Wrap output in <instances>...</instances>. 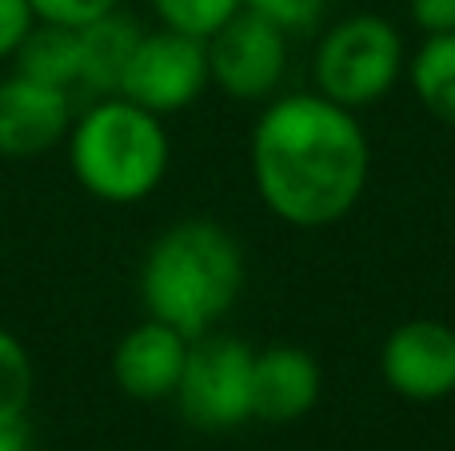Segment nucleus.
<instances>
[{
  "label": "nucleus",
  "mask_w": 455,
  "mask_h": 451,
  "mask_svg": "<svg viewBox=\"0 0 455 451\" xmlns=\"http://www.w3.org/2000/svg\"><path fill=\"white\" fill-rule=\"evenodd\" d=\"M408 84L416 100L432 112L435 120L455 128V32L424 36L416 56L408 60Z\"/></svg>",
  "instance_id": "4468645a"
},
{
  "label": "nucleus",
  "mask_w": 455,
  "mask_h": 451,
  "mask_svg": "<svg viewBox=\"0 0 455 451\" xmlns=\"http://www.w3.org/2000/svg\"><path fill=\"white\" fill-rule=\"evenodd\" d=\"M256 196L291 228H331L368 192L371 144L360 116L320 92L275 96L248 144Z\"/></svg>",
  "instance_id": "f257e3e1"
},
{
  "label": "nucleus",
  "mask_w": 455,
  "mask_h": 451,
  "mask_svg": "<svg viewBox=\"0 0 455 451\" xmlns=\"http://www.w3.org/2000/svg\"><path fill=\"white\" fill-rule=\"evenodd\" d=\"M32 28H36V12L28 0H0V64H12Z\"/></svg>",
  "instance_id": "6ab92c4d"
},
{
  "label": "nucleus",
  "mask_w": 455,
  "mask_h": 451,
  "mask_svg": "<svg viewBox=\"0 0 455 451\" xmlns=\"http://www.w3.org/2000/svg\"><path fill=\"white\" fill-rule=\"evenodd\" d=\"M148 8L160 20V28L208 40L212 32H220L224 24L240 12L243 0H148Z\"/></svg>",
  "instance_id": "dca6fc26"
},
{
  "label": "nucleus",
  "mask_w": 455,
  "mask_h": 451,
  "mask_svg": "<svg viewBox=\"0 0 455 451\" xmlns=\"http://www.w3.org/2000/svg\"><path fill=\"white\" fill-rule=\"evenodd\" d=\"M379 376L411 404L455 396V328L443 320H403L379 348Z\"/></svg>",
  "instance_id": "6e6552de"
},
{
  "label": "nucleus",
  "mask_w": 455,
  "mask_h": 451,
  "mask_svg": "<svg viewBox=\"0 0 455 451\" xmlns=\"http://www.w3.org/2000/svg\"><path fill=\"white\" fill-rule=\"evenodd\" d=\"M188 348H192V340L180 328L144 316L112 348V360H108L112 384L128 400H140V404L172 400L176 388H180L184 364H188Z\"/></svg>",
  "instance_id": "9d476101"
},
{
  "label": "nucleus",
  "mask_w": 455,
  "mask_h": 451,
  "mask_svg": "<svg viewBox=\"0 0 455 451\" xmlns=\"http://www.w3.org/2000/svg\"><path fill=\"white\" fill-rule=\"evenodd\" d=\"M251 368L256 348L235 336L204 332L192 340L176 407L196 431H232L251 420Z\"/></svg>",
  "instance_id": "39448f33"
},
{
  "label": "nucleus",
  "mask_w": 455,
  "mask_h": 451,
  "mask_svg": "<svg viewBox=\"0 0 455 451\" xmlns=\"http://www.w3.org/2000/svg\"><path fill=\"white\" fill-rule=\"evenodd\" d=\"M408 12L424 36L455 32V0H408Z\"/></svg>",
  "instance_id": "aec40b11"
},
{
  "label": "nucleus",
  "mask_w": 455,
  "mask_h": 451,
  "mask_svg": "<svg viewBox=\"0 0 455 451\" xmlns=\"http://www.w3.org/2000/svg\"><path fill=\"white\" fill-rule=\"evenodd\" d=\"M243 248L220 220L188 216L164 228L140 260V304L188 340L216 332L243 292Z\"/></svg>",
  "instance_id": "f03ea898"
},
{
  "label": "nucleus",
  "mask_w": 455,
  "mask_h": 451,
  "mask_svg": "<svg viewBox=\"0 0 455 451\" xmlns=\"http://www.w3.org/2000/svg\"><path fill=\"white\" fill-rule=\"evenodd\" d=\"M140 32L144 28L124 8H116V12L76 28V36H80V104L100 100V96H116L124 64H128V56H132Z\"/></svg>",
  "instance_id": "f8f14e48"
},
{
  "label": "nucleus",
  "mask_w": 455,
  "mask_h": 451,
  "mask_svg": "<svg viewBox=\"0 0 455 451\" xmlns=\"http://www.w3.org/2000/svg\"><path fill=\"white\" fill-rule=\"evenodd\" d=\"M403 72H408V52L400 28L376 12L336 20L320 36L312 56L315 92L352 112L379 104L400 84Z\"/></svg>",
  "instance_id": "20e7f679"
},
{
  "label": "nucleus",
  "mask_w": 455,
  "mask_h": 451,
  "mask_svg": "<svg viewBox=\"0 0 455 451\" xmlns=\"http://www.w3.org/2000/svg\"><path fill=\"white\" fill-rule=\"evenodd\" d=\"M76 108L64 88L40 84L16 68L0 76V160H32L60 148Z\"/></svg>",
  "instance_id": "1a4fd4ad"
},
{
  "label": "nucleus",
  "mask_w": 455,
  "mask_h": 451,
  "mask_svg": "<svg viewBox=\"0 0 455 451\" xmlns=\"http://www.w3.org/2000/svg\"><path fill=\"white\" fill-rule=\"evenodd\" d=\"M328 4L331 0H243L248 12L272 20L275 28H283L288 36H296V32H312L315 24L323 20Z\"/></svg>",
  "instance_id": "f3484780"
},
{
  "label": "nucleus",
  "mask_w": 455,
  "mask_h": 451,
  "mask_svg": "<svg viewBox=\"0 0 455 451\" xmlns=\"http://www.w3.org/2000/svg\"><path fill=\"white\" fill-rule=\"evenodd\" d=\"M28 4L36 12V20L64 24V28H84V24L116 12L124 0H28Z\"/></svg>",
  "instance_id": "a211bd4d"
},
{
  "label": "nucleus",
  "mask_w": 455,
  "mask_h": 451,
  "mask_svg": "<svg viewBox=\"0 0 455 451\" xmlns=\"http://www.w3.org/2000/svg\"><path fill=\"white\" fill-rule=\"evenodd\" d=\"M64 148L80 188L100 204L116 208L148 200L164 184L172 164L164 116L124 96H100L80 104Z\"/></svg>",
  "instance_id": "7ed1b4c3"
},
{
  "label": "nucleus",
  "mask_w": 455,
  "mask_h": 451,
  "mask_svg": "<svg viewBox=\"0 0 455 451\" xmlns=\"http://www.w3.org/2000/svg\"><path fill=\"white\" fill-rule=\"evenodd\" d=\"M323 372L315 356L296 344H272L256 352L251 368V420L296 423L320 404Z\"/></svg>",
  "instance_id": "9b49d317"
},
{
  "label": "nucleus",
  "mask_w": 455,
  "mask_h": 451,
  "mask_svg": "<svg viewBox=\"0 0 455 451\" xmlns=\"http://www.w3.org/2000/svg\"><path fill=\"white\" fill-rule=\"evenodd\" d=\"M208 76L232 100H267L280 92L288 72V32L275 28L264 16L240 12L220 32L204 40Z\"/></svg>",
  "instance_id": "0eeeda50"
},
{
  "label": "nucleus",
  "mask_w": 455,
  "mask_h": 451,
  "mask_svg": "<svg viewBox=\"0 0 455 451\" xmlns=\"http://www.w3.org/2000/svg\"><path fill=\"white\" fill-rule=\"evenodd\" d=\"M12 68L40 80V84L64 88V92L80 104V36H76V28L36 20V28L28 32L20 52L12 56Z\"/></svg>",
  "instance_id": "ddd939ff"
},
{
  "label": "nucleus",
  "mask_w": 455,
  "mask_h": 451,
  "mask_svg": "<svg viewBox=\"0 0 455 451\" xmlns=\"http://www.w3.org/2000/svg\"><path fill=\"white\" fill-rule=\"evenodd\" d=\"M0 451H32V428L24 420H0Z\"/></svg>",
  "instance_id": "412c9836"
},
{
  "label": "nucleus",
  "mask_w": 455,
  "mask_h": 451,
  "mask_svg": "<svg viewBox=\"0 0 455 451\" xmlns=\"http://www.w3.org/2000/svg\"><path fill=\"white\" fill-rule=\"evenodd\" d=\"M208 84H212V76H208L204 40L172 28H152L140 32V40H136L116 96L156 112V116H172V112L192 108Z\"/></svg>",
  "instance_id": "423d86ee"
},
{
  "label": "nucleus",
  "mask_w": 455,
  "mask_h": 451,
  "mask_svg": "<svg viewBox=\"0 0 455 451\" xmlns=\"http://www.w3.org/2000/svg\"><path fill=\"white\" fill-rule=\"evenodd\" d=\"M36 392V368L20 336L0 324V420H24Z\"/></svg>",
  "instance_id": "2eb2a0df"
}]
</instances>
